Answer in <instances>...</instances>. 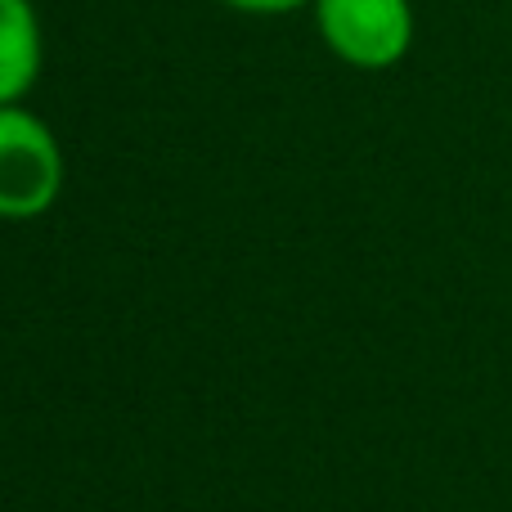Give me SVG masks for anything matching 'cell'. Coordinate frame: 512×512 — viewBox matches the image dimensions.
<instances>
[{
  "mask_svg": "<svg viewBox=\"0 0 512 512\" xmlns=\"http://www.w3.org/2000/svg\"><path fill=\"white\" fill-rule=\"evenodd\" d=\"M41 63V32L27 0H0V104L18 99Z\"/></svg>",
  "mask_w": 512,
  "mask_h": 512,
  "instance_id": "3",
  "label": "cell"
},
{
  "mask_svg": "<svg viewBox=\"0 0 512 512\" xmlns=\"http://www.w3.org/2000/svg\"><path fill=\"white\" fill-rule=\"evenodd\" d=\"M63 180V158L54 135L36 117L0 104V216L23 221L54 203Z\"/></svg>",
  "mask_w": 512,
  "mask_h": 512,
  "instance_id": "1",
  "label": "cell"
},
{
  "mask_svg": "<svg viewBox=\"0 0 512 512\" xmlns=\"http://www.w3.org/2000/svg\"><path fill=\"white\" fill-rule=\"evenodd\" d=\"M225 5L256 9V14H279V9H292V5H301V0H225Z\"/></svg>",
  "mask_w": 512,
  "mask_h": 512,
  "instance_id": "4",
  "label": "cell"
},
{
  "mask_svg": "<svg viewBox=\"0 0 512 512\" xmlns=\"http://www.w3.org/2000/svg\"><path fill=\"white\" fill-rule=\"evenodd\" d=\"M405 0H319V32L355 68H387L409 45Z\"/></svg>",
  "mask_w": 512,
  "mask_h": 512,
  "instance_id": "2",
  "label": "cell"
}]
</instances>
